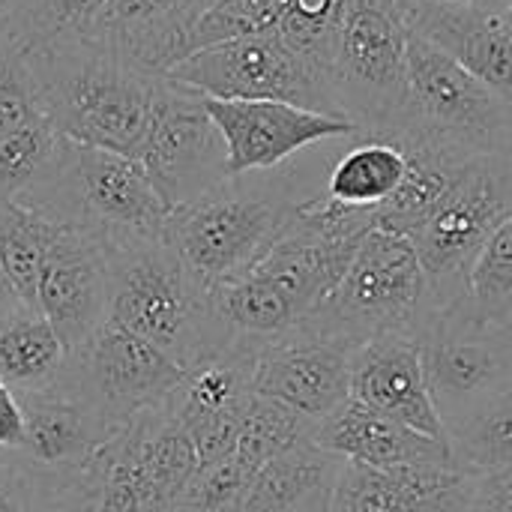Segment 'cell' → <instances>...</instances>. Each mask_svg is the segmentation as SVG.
Listing matches in <instances>:
<instances>
[{
    "label": "cell",
    "instance_id": "cell-27",
    "mask_svg": "<svg viewBox=\"0 0 512 512\" xmlns=\"http://www.w3.org/2000/svg\"><path fill=\"white\" fill-rule=\"evenodd\" d=\"M315 429L318 426L312 420L291 411L288 405L252 393L246 408H243L240 441H237L234 456L243 465V471L252 477L270 459H276V456H282V453H288V450H294L300 444H312Z\"/></svg>",
    "mask_w": 512,
    "mask_h": 512
},
{
    "label": "cell",
    "instance_id": "cell-21",
    "mask_svg": "<svg viewBox=\"0 0 512 512\" xmlns=\"http://www.w3.org/2000/svg\"><path fill=\"white\" fill-rule=\"evenodd\" d=\"M315 447L339 456L351 465L366 468H399V465H420V462H453V450L444 441L420 435L357 399L339 405L324 423H318Z\"/></svg>",
    "mask_w": 512,
    "mask_h": 512
},
{
    "label": "cell",
    "instance_id": "cell-28",
    "mask_svg": "<svg viewBox=\"0 0 512 512\" xmlns=\"http://www.w3.org/2000/svg\"><path fill=\"white\" fill-rule=\"evenodd\" d=\"M108 0H15L12 39L24 45L96 42Z\"/></svg>",
    "mask_w": 512,
    "mask_h": 512
},
{
    "label": "cell",
    "instance_id": "cell-6",
    "mask_svg": "<svg viewBox=\"0 0 512 512\" xmlns=\"http://www.w3.org/2000/svg\"><path fill=\"white\" fill-rule=\"evenodd\" d=\"M390 135H414L465 156L512 153V105L408 30V117Z\"/></svg>",
    "mask_w": 512,
    "mask_h": 512
},
{
    "label": "cell",
    "instance_id": "cell-35",
    "mask_svg": "<svg viewBox=\"0 0 512 512\" xmlns=\"http://www.w3.org/2000/svg\"><path fill=\"white\" fill-rule=\"evenodd\" d=\"M24 300H21V294L15 291V285H12V279L6 276V270H3V261H0V318H6L12 309H18Z\"/></svg>",
    "mask_w": 512,
    "mask_h": 512
},
{
    "label": "cell",
    "instance_id": "cell-18",
    "mask_svg": "<svg viewBox=\"0 0 512 512\" xmlns=\"http://www.w3.org/2000/svg\"><path fill=\"white\" fill-rule=\"evenodd\" d=\"M204 0H108L96 42L132 69L165 78L192 57V30Z\"/></svg>",
    "mask_w": 512,
    "mask_h": 512
},
{
    "label": "cell",
    "instance_id": "cell-4",
    "mask_svg": "<svg viewBox=\"0 0 512 512\" xmlns=\"http://www.w3.org/2000/svg\"><path fill=\"white\" fill-rule=\"evenodd\" d=\"M438 306L414 243L375 228L360 243L339 288L297 327L351 351L381 333H411Z\"/></svg>",
    "mask_w": 512,
    "mask_h": 512
},
{
    "label": "cell",
    "instance_id": "cell-9",
    "mask_svg": "<svg viewBox=\"0 0 512 512\" xmlns=\"http://www.w3.org/2000/svg\"><path fill=\"white\" fill-rule=\"evenodd\" d=\"M165 78L210 99L288 102L342 117L330 72L294 51L276 30L201 48L177 63Z\"/></svg>",
    "mask_w": 512,
    "mask_h": 512
},
{
    "label": "cell",
    "instance_id": "cell-25",
    "mask_svg": "<svg viewBox=\"0 0 512 512\" xmlns=\"http://www.w3.org/2000/svg\"><path fill=\"white\" fill-rule=\"evenodd\" d=\"M405 168V150L393 135L357 132L330 168L327 195L348 207L378 210L399 189Z\"/></svg>",
    "mask_w": 512,
    "mask_h": 512
},
{
    "label": "cell",
    "instance_id": "cell-14",
    "mask_svg": "<svg viewBox=\"0 0 512 512\" xmlns=\"http://www.w3.org/2000/svg\"><path fill=\"white\" fill-rule=\"evenodd\" d=\"M204 102L228 150V177L276 171L312 144L342 141L360 132L345 117H330L288 102H240L210 96H204Z\"/></svg>",
    "mask_w": 512,
    "mask_h": 512
},
{
    "label": "cell",
    "instance_id": "cell-26",
    "mask_svg": "<svg viewBox=\"0 0 512 512\" xmlns=\"http://www.w3.org/2000/svg\"><path fill=\"white\" fill-rule=\"evenodd\" d=\"M57 216L24 201L0 204V261L24 303L36 306L39 273Z\"/></svg>",
    "mask_w": 512,
    "mask_h": 512
},
{
    "label": "cell",
    "instance_id": "cell-38",
    "mask_svg": "<svg viewBox=\"0 0 512 512\" xmlns=\"http://www.w3.org/2000/svg\"><path fill=\"white\" fill-rule=\"evenodd\" d=\"M468 3H474V0H468Z\"/></svg>",
    "mask_w": 512,
    "mask_h": 512
},
{
    "label": "cell",
    "instance_id": "cell-20",
    "mask_svg": "<svg viewBox=\"0 0 512 512\" xmlns=\"http://www.w3.org/2000/svg\"><path fill=\"white\" fill-rule=\"evenodd\" d=\"M360 243L324 237L291 216L285 234L249 273L264 279L303 324L339 288Z\"/></svg>",
    "mask_w": 512,
    "mask_h": 512
},
{
    "label": "cell",
    "instance_id": "cell-1",
    "mask_svg": "<svg viewBox=\"0 0 512 512\" xmlns=\"http://www.w3.org/2000/svg\"><path fill=\"white\" fill-rule=\"evenodd\" d=\"M18 45L36 69L45 111L60 138L135 159L159 78L132 69L99 42Z\"/></svg>",
    "mask_w": 512,
    "mask_h": 512
},
{
    "label": "cell",
    "instance_id": "cell-5",
    "mask_svg": "<svg viewBox=\"0 0 512 512\" xmlns=\"http://www.w3.org/2000/svg\"><path fill=\"white\" fill-rule=\"evenodd\" d=\"M24 204L81 222L108 246L162 240L171 207L162 201L138 159L72 144L63 138L51 177Z\"/></svg>",
    "mask_w": 512,
    "mask_h": 512
},
{
    "label": "cell",
    "instance_id": "cell-19",
    "mask_svg": "<svg viewBox=\"0 0 512 512\" xmlns=\"http://www.w3.org/2000/svg\"><path fill=\"white\" fill-rule=\"evenodd\" d=\"M15 396L24 414V441L15 456L39 471H78L114 435L66 378Z\"/></svg>",
    "mask_w": 512,
    "mask_h": 512
},
{
    "label": "cell",
    "instance_id": "cell-22",
    "mask_svg": "<svg viewBox=\"0 0 512 512\" xmlns=\"http://www.w3.org/2000/svg\"><path fill=\"white\" fill-rule=\"evenodd\" d=\"M408 159L405 177L399 189L375 210V222L384 231L414 237V231L438 210V204L453 192V186L462 180L468 165L477 156H465L459 150L414 138V135H393Z\"/></svg>",
    "mask_w": 512,
    "mask_h": 512
},
{
    "label": "cell",
    "instance_id": "cell-36",
    "mask_svg": "<svg viewBox=\"0 0 512 512\" xmlns=\"http://www.w3.org/2000/svg\"><path fill=\"white\" fill-rule=\"evenodd\" d=\"M12 9L15 0H0V48L12 42Z\"/></svg>",
    "mask_w": 512,
    "mask_h": 512
},
{
    "label": "cell",
    "instance_id": "cell-31",
    "mask_svg": "<svg viewBox=\"0 0 512 512\" xmlns=\"http://www.w3.org/2000/svg\"><path fill=\"white\" fill-rule=\"evenodd\" d=\"M465 306L480 321L512 330V216L477 255L468 276Z\"/></svg>",
    "mask_w": 512,
    "mask_h": 512
},
{
    "label": "cell",
    "instance_id": "cell-10",
    "mask_svg": "<svg viewBox=\"0 0 512 512\" xmlns=\"http://www.w3.org/2000/svg\"><path fill=\"white\" fill-rule=\"evenodd\" d=\"M510 216L512 153L477 156L411 237L438 306L465 300L477 255Z\"/></svg>",
    "mask_w": 512,
    "mask_h": 512
},
{
    "label": "cell",
    "instance_id": "cell-24",
    "mask_svg": "<svg viewBox=\"0 0 512 512\" xmlns=\"http://www.w3.org/2000/svg\"><path fill=\"white\" fill-rule=\"evenodd\" d=\"M69 351L39 306L21 303L0 318V378L15 393L48 390L63 381Z\"/></svg>",
    "mask_w": 512,
    "mask_h": 512
},
{
    "label": "cell",
    "instance_id": "cell-17",
    "mask_svg": "<svg viewBox=\"0 0 512 512\" xmlns=\"http://www.w3.org/2000/svg\"><path fill=\"white\" fill-rule=\"evenodd\" d=\"M351 399L420 435L450 444L411 333H381L351 354Z\"/></svg>",
    "mask_w": 512,
    "mask_h": 512
},
{
    "label": "cell",
    "instance_id": "cell-11",
    "mask_svg": "<svg viewBox=\"0 0 512 512\" xmlns=\"http://www.w3.org/2000/svg\"><path fill=\"white\" fill-rule=\"evenodd\" d=\"M138 165L174 210L228 180V150L198 90L159 78Z\"/></svg>",
    "mask_w": 512,
    "mask_h": 512
},
{
    "label": "cell",
    "instance_id": "cell-7",
    "mask_svg": "<svg viewBox=\"0 0 512 512\" xmlns=\"http://www.w3.org/2000/svg\"><path fill=\"white\" fill-rule=\"evenodd\" d=\"M333 90L360 132L390 135L408 117V27L396 0H351L342 24Z\"/></svg>",
    "mask_w": 512,
    "mask_h": 512
},
{
    "label": "cell",
    "instance_id": "cell-16",
    "mask_svg": "<svg viewBox=\"0 0 512 512\" xmlns=\"http://www.w3.org/2000/svg\"><path fill=\"white\" fill-rule=\"evenodd\" d=\"M405 27L512 105V24L468 0H396Z\"/></svg>",
    "mask_w": 512,
    "mask_h": 512
},
{
    "label": "cell",
    "instance_id": "cell-30",
    "mask_svg": "<svg viewBox=\"0 0 512 512\" xmlns=\"http://www.w3.org/2000/svg\"><path fill=\"white\" fill-rule=\"evenodd\" d=\"M453 462L477 477L512 468V387L450 429Z\"/></svg>",
    "mask_w": 512,
    "mask_h": 512
},
{
    "label": "cell",
    "instance_id": "cell-2",
    "mask_svg": "<svg viewBox=\"0 0 512 512\" xmlns=\"http://www.w3.org/2000/svg\"><path fill=\"white\" fill-rule=\"evenodd\" d=\"M108 318L138 333L180 369L225 351L234 339L204 288L162 240L108 246Z\"/></svg>",
    "mask_w": 512,
    "mask_h": 512
},
{
    "label": "cell",
    "instance_id": "cell-15",
    "mask_svg": "<svg viewBox=\"0 0 512 512\" xmlns=\"http://www.w3.org/2000/svg\"><path fill=\"white\" fill-rule=\"evenodd\" d=\"M351 354L333 339L294 327L258 348L252 390L318 426L351 399Z\"/></svg>",
    "mask_w": 512,
    "mask_h": 512
},
{
    "label": "cell",
    "instance_id": "cell-12",
    "mask_svg": "<svg viewBox=\"0 0 512 512\" xmlns=\"http://www.w3.org/2000/svg\"><path fill=\"white\" fill-rule=\"evenodd\" d=\"M186 369L138 333L105 321L69 354L66 381L90 402L108 432L123 429L144 411L168 408Z\"/></svg>",
    "mask_w": 512,
    "mask_h": 512
},
{
    "label": "cell",
    "instance_id": "cell-23",
    "mask_svg": "<svg viewBox=\"0 0 512 512\" xmlns=\"http://www.w3.org/2000/svg\"><path fill=\"white\" fill-rule=\"evenodd\" d=\"M342 465L339 456L315 444H300L252 474L243 512H330Z\"/></svg>",
    "mask_w": 512,
    "mask_h": 512
},
{
    "label": "cell",
    "instance_id": "cell-29",
    "mask_svg": "<svg viewBox=\"0 0 512 512\" xmlns=\"http://www.w3.org/2000/svg\"><path fill=\"white\" fill-rule=\"evenodd\" d=\"M90 480L78 471H39L18 456L0 480V512H87Z\"/></svg>",
    "mask_w": 512,
    "mask_h": 512
},
{
    "label": "cell",
    "instance_id": "cell-33",
    "mask_svg": "<svg viewBox=\"0 0 512 512\" xmlns=\"http://www.w3.org/2000/svg\"><path fill=\"white\" fill-rule=\"evenodd\" d=\"M249 480L252 477L243 471L237 456L201 468L180 504V512H243Z\"/></svg>",
    "mask_w": 512,
    "mask_h": 512
},
{
    "label": "cell",
    "instance_id": "cell-37",
    "mask_svg": "<svg viewBox=\"0 0 512 512\" xmlns=\"http://www.w3.org/2000/svg\"><path fill=\"white\" fill-rule=\"evenodd\" d=\"M12 459H15V453H0V480L9 474V468H12Z\"/></svg>",
    "mask_w": 512,
    "mask_h": 512
},
{
    "label": "cell",
    "instance_id": "cell-3",
    "mask_svg": "<svg viewBox=\"0 0 512 512\" xmlns=\"http://www.w3.org/2000/svg\"><path fill=\"white\" fill-rule=\"evenodd\" d=\"M297 201L279 177H228L201 198L174 207L165 243L204 288L246 276L285 234Z\"/></svg>",
    "mask_w": 512,
    "mask_h": 512
},
{
    "label": "cell",
    "instance_id": "cell-13",
    "mask_svg": "<svg viewBox=\"0 0 512 512\" xmlns=\"http://www.w3.org/2000/svg\"><path fill=\"white\" fill-rule=\"evenodd\" d=\"M108 243L81 222L51 228L39 273L36 306L51 321L66 351H78L108 321Z\"/></svg>",
    "mask_w": 512,
    "mask_h": 512
},
{
    "label": "cell",
    "instance_id": "cell-34",
    "mask_svg": "<svg viewBox=\"0 0 512 512\" xmlns=\"http://www.w3.org/2000/svg\"><path fill=\"white\" fill-rule=\"evenodd\" d=\"M24 441V414L15 390L0 378V453H18Z\"/></svg>",
    "mask_w": 512,
    "mask_h": 512
},
{
    "label": "cell",
    "instance_id": "cell-8",
    "mask_svg": "<svg viewBox=\"0 0 512 512\" xmlns=\"http://www.w3.org/2000/svg\"><path fill=\"white\" fill-rule=\"evenodd\" d=\"M414 342L447 435L512 387V330L480 321L465 300L435 306Z\"/></svg>",
    "mask_w": 512,
    "mask_h": 512
},
{
    "label": "cell",
    "instance_id": "cell-32",
    "mask_svg": "<svg viewBox=\"0 0 512 512\" xmlns=\"http://www.w3.org/2000/svg\"><path fill=\"white\" fill-rule=\"evenodd\" d=\"M330 512H411V504L390 471L345 462L330 495Z\"/></svg>",
    "mask_w": 512,
    "mask_h": 512
}]
</instances>
